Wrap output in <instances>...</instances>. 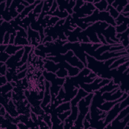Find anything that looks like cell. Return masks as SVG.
Masks as SVG:
<instances>
[{"mask_svg": "<svg viewBox=\"0 0 129 129\" xmlns=\"http://www.w3.org/2000/svg\"><path fill=\"white\" fill-rule=\"evenodd\" d=\"M86 57L87 62L86 67L87 68L95 73L97 77L111 80L113 71L109 67L113 61L120 57L111 58L105 61L98 60L87 54Z\"/></svg>", "mask_w": 129, "mask_h": 129, "instance_id": "obj_1", "label": "cell"}, {"mask_svg": "<svg viewBox=\"0 0 129 129\" xmlns=\"http://www.w3.org/2000/svg\"><path fill=\"white\" fill-rule=\"evenodd\" d=\"M94 93H89L86 97L82 98L77 104L79 113L77 119L74 123V128H84L83 121L86 115L89 112L90 105Z\"/></svg>", "mask_w": 129, "mask_h": 129, "instance_id": "obj_2", "label": "cell"}, {"mask_svg": "<svg viewBox=\"0 0 129 129\" xmlns=\"http://www.w3.org/2000/svg\"><path fill=\"white\" fill-rule=\"evenodd\" d=\"M128 98L129 95L123 100L114 104L113 107L107 112L106 115L104 119V124L105 125V127L107 124L110 123L123 108L128 106Z\"/></svg>", "mask_w": 129, "mask_h": 129, "instance_id": "obj_3", "label": "cell"}, {"mask_svg": "<svg viewBox=\"0 0 129 129\" xmlns=\"http://www.w3.org/2000/svg\"><path fill=\"white\" fill-rule=\"evenodd\" d=\"M110 81L109 79H103L97 77L92 83L89 84L81 83L79 85V86L88 93H94L103 86L107 84Z\"/></svg>", "mask_w": 129, "mask_h": 129, "instance_id": "obj_4", "label": "cell"}, {"mask_svg": "<svg viewBox=\"0 0 129 129\" xmlns=\"http://www.w3.org/2000/svg\"><path fill=\"white\" fill-rule=\"evenodd\" d=\"M63 46L68 50H71L73 52L74 55L77 56L84 63L85 67H86L87 64L86 57V53L82 48L80 42H70L68 41L63 45Z\"/></svg>", "mask_w": 129, "mask_h": 129, "instance_id": "obj_5", "label": "cell"}, {"mask_svg": "<svg viewBox=\"0 0 129 129\" xmlns=\"http://www.w3.org/2000/svg\"><path fill=\"white\" fill-rule=\"evenodd\" d=\"M96 8L93 3H89L85 1L84 5L76 12L71 15L72 18H84L92 14Z\"/></svg>", "mask_w": 129, "mask_h": 129, "instance_id": "obj_6", "label": "cell"}, {"mask_svg": "<svg viewBox=\"0 0 129 129\" xmlns=\"http://www.w3.org/2000/svg\"><path fill=\"white\" fill-rule=\"evenodd\" d=\"M42 75L44 78V79L49 82L50 85H52L62 86L65 82V78L57 77L55 73L49 72L45 70L43 71Z\"/></svg>", "mask_w": 129, "mask_h": 129, "instance_id": "obj_7", "label": "cell"}, {"mask_svg": "<svg viewBox=\"0 0 129 129\" xmlns=\"http://www.w3.org/2000/svg\"><path fill=\"white\" fill-rule=\"evenodd\" d=\"M25 50L24 47L17 51L15 54L11 55L9 58L5 62L8 69H16L17 64L21 60Z\"/></svg>", "mask_w": 129, "mask_h": 129, "instance_id": "obj_8", "label": "cell"}, {"mask_svg": "<svg viewBox=\"0 0 129 129\" xmlns=\"http://www.w3.org/2000/svg\"><path fill=\"white\" fill-rule=\"evenodd\" d=\"M56 2L59 11H64L66 10L70 15L73 14L76 1H56Z\"/></svg>", "mask_w": 129, "mask_h": 129, "instance_id": "obj_9", "label": "cell"}, {"mask_svg": "<svg viewBox=\"0 0 129 129\" xmlns=\"http://www.w3.org/2000/svg\"><path fill=\"white\" fill-rule=\"evenodd\" d=\"M123 92L119 89L116 88L110 92H106L102 94V98L105 101H112L116 100L121 97Z\"/></svg>", "mask_w": 129, "mask_h": 129, "instance_id": "obj_10", "label": "cell"}, {"mask_svg": "<svg viewBox=\"0 0 129 129\" xmlns=\"http://www.w3.org/2000/svg\"><path fill=\"white\" fill-rule=\"evenodd\" d=\"M82 33L85 36H86L90 40V43H101L99 39H98L97 34L92 25L88 26L86 29L82 30Z\"/></svg>", "mask_w": 129, "mask_h": 129, "instance_id": "obj_11", "label": "cell"}, {"mask_svg": "<svg viewBox=\"0 0 129 129\" xmlns=\"http://www.w3.org/2000/svg\"><path fill=\"white\" fill-rule=\"evenodd\" d=\"M44 97L42 100V102L40 104L41 107L43 109L45 106H47L48 105L50 104L51 101V97L50 92V83L49 82L44 80Z\"/></svg>", "mask_w": 129, "mask_h": 129, "instance_id": "obj_12", "label": "cell"}, {"mask_svg": "<svg viewBox=\"0 0 129 129\" xmlns=\"http://www.w3.org/2000/svg\"><path fill=\"white\" fill-rule=\"evenodd\" d=\"M128 95H129V94L128 93L124 92V93H123V94L121 96V97L120 98H119V99H118L116 100H114V101H105L103 104H102L101 105H100L98 107V108H99V109H100L102 111H104L107 112L113 107V106L114 104L123 100Z\"/></svg>", "mask_w": 129, "mask_h": 129, "instance_id": "obj_13", "label": "cell"}, {"mask_svg": "<svg viewBox=\"0 0 129 129\" xmlns=\"http://www.w3.org/2000/svg\"><path fill=\"white\" fill-rule=\"evenodd\" d=\"M128 68L123 73L122 77L119 85V89L123 93H129V82H128Z\"/></svg>", "mask_w": 129, "mask_h": 129, "instance_id": "obj_14", "label": "cell"}, {"mask_svg": "<svg viewBox=\"0 0 129 129\" xmlns=\"http://www.w3.org/2000/svg\"><path fill=\"white\" fill-rule=\"evenodd\" d=\"M43 62L44 69L47 72L55 73L59 69L58 63L54 62L52 60L44 58Z\"/></svg>", "mask_w": 129, "mask_h": 129, "instance_id": "obj_15", "label": "cell"}, {"mask_svg": "<svg viewBox=\"0 0 129 129\" xmlns=\"http://www.w3.org/2000/svg\"><path fill=\"white\" fill-rule=\"evenodd\" d=\"M129 28L121 33H116V37L125 49H128Z\"/></svg>", "mask_w": 129, "mask_h": 129, "instance_id": "obj_16", "label": "cell"}, {"mask_svg": "<svg viewBox=\"0 0 129 129\" xmlns=\"http://www.w3.org/2000/svg\"><path fill=\"white\" fill-rule=\"evenodd\" d=\"M4 107L6 108L7 112H8L12 117H17L19 116V113L17 110L16 106L14 104L12 99H11L8 104L4 106Z\"/></svg>", "mask_w": 129, "mask_h": 129, "instance_id": "obj_17", "label": "cell"}, {"mask_svg": "<svg viewBox=\"0 0 129 129\" xmlns=\"http://www.w3.org/2000/svg\"><path fill=\"white\" fill-rule=\"evenodd\" d=\"M62 66L68 70L69 77H74L77 75L81 70L77 67H74L70 65L66 61H62L60 62Z\"/></svg>", "mask_w": 129, "mask_h": 129, "instance_id": "obj_18", "label": "cell"}, {"mask_svg": "<svg viewBox=\"0 0 129 129\" xmlns=\"http://www.w3.org/2000/svg\"><path fill=\"white\" fill-rule=\"evenodd\" d=\"M71 109V105L70 102H65L58 105L57 107H56L53 110H52L50 112V114L53 113L57 115L58 114L62 113L66 111L70 110Z\"/></svg>", "mask_w": 129, "mask_h": 129, "instance_id": "obj_19", "label": "cell"}, {"mask_svg": "<svg viewBox=\"0 0 129 129\" xmlns=\"http://www.w3.org/2000/svg\"><path fill=\"white\" fill-rule=\"evenodd\" d=\"M88 93L86 92L81 88H80L78 89V93L77 95L70 101L71 103V106H76L77 105L79 101L83 98L86 97L87 95H88Z\"/></svg>", "mask_w": 129, "mask_h": 129, "instance_id": "obj_20", "label": "cell"}, {"mask_svg": "<svg viewBox=\"0 0 129 129\" xmlns=\"http://www.w3.org/2000/svg\"><path fill=\"white\" fill-rule=\"evenodd\" d=\"M119 85H116L113 83L112 80H111L107 84L103 86L100 89H99L98 91L101 93L102 94L104 92H110L113 90L115 89L118 88Z\"/></svg>", "mask_w": 129, "mask_h": 129, "instance_id": "obj_21", "label": "cell"}, {"mask_svg": "<svg viewBox=\"0 0 129 129\" xmlns=\"http://www.w3.org/2000/svg\"><path fill=\"white\" fill-rule=\"evenodd\" d=\"M128 4V1H127V0L120 1H114L111 6L114 8H115L118 13L120 14L122 12L124 7Z\"/></svg>", "mask_w": 129, "mask_h": 129, "instance_id": "obj_22", "label": "cell"}, {"mask_svg": "<svg viewBox=\"0 0 129 129\" xmlns=\"http://www.w3.org/2000/svg\"><path fill=\"white\" fill-rule=\"evenodd\" d=\"M128 61V54L122 56L118 58L117 59L115 60L113 63L110 66L109 68L110 69L116 68L119 66L123 64L125 62Z\"/></svg>", "mask_w": 129, "mask_h": 129, "instance_id": "obj_23", "label": "cell"}, {"mask_svg": "<svg viewBox=\"0 0 129 129\" xmlns=\"http://www.w3.org/2000/svg\"><path fill=\"white\" fill-rule=\"evenodd\" d=\"M24 46L16 45L14 44H8L5 50V52L10 56L15 54L17 51L23 48Z\"/></svg>", "mask_w": 129, "mask_h": 129, "instance_id": "obj_24", "label": "cell"}, {"mask_svg": "<svg viewBox=\"0 0 129 129\" xmlns=\"http://www.w3.org/2000/svg\"><path fill=\"white\" fill-rule=\"evenodd\" d=\"M59 66V69L55 73L57 77L61 78H66V77L69 76L68 70L63 68L60 62L57 63Z\"/></svg>", "mask_w": 129, "mask_h": 129, "instance_id": "obj_25", "label": "cell"}, {"mask_svg": "<svg viewBox=\"0 0 129 129\" xmlns=\"http://www.w3.org/2000/svg\"><path fill=\"white\" fill-rule=\"evenodd\" d=\"M14 45L25 46L29 45V43L27 38H25L16 35L15 39Z\"/></svg>", "mask_w": 129, "mask_h": 129, "instance_id": "obj_26", "label": "cell"}, {"mask_svg": "<svg viewBox=\"0 0 129 129\" xmlns=\"http://www.w3.org/2000/svg\"><path fill=\"white\" fill-rule=\"evenodd\" d=\"M128 21H129V19L124 21L120 25L116 26L115 27V28L116 33H121L124 32L125 30H126V29L129 28Z\"/></svg>", "mask_w": 129, "mask_h": 129, "instance_id": "obj_27", "label": "cell"}, {"mask_svg": "<svg viewBox=\"0 0 129 129\" xmlns=\"http://www.w3.org/2000/svg\"><path fill=\"white\" fill-rule=\"evenodd\" d=\"M70 15L65 10L64 11H60L57 8L56 10L51 14V16H55L59 18L60 19H66Z\"/></svg>", "mask_w": 129, "mask_h": 129, "instance_id": "obj_28", "label": "cell"}, {"mask_svg": "<svg viewBox=\"0 0 129 129\" xmlns=\"http://www.w3.org/2000/svg\"><path fill=\"white\" fill-rule=\"evenodd\" d=\"M96 9L98 10L99 12L105 11L108 6L107 1H100L99 2L94 4Z\"/></svg>", "mask_w": 129, "mask_h": 129, "instance_id": "obj_29", "label": "cell"}, {"mask_svg": "<svg viewBox=\"0 0 129 129\" xmlns=\"http://www.w3.org/2000/svg\"><path fill=\"white\" fill-rule=\"evenodd\" d=\"M14 87L11 82H8L5 85L1 86V94H5L11 91H12Z\"/></svg>", "mask_w": 129, "mask_h": 129, "instance_id": "obj_30", "label": "cell"}, {"mask_svg": "<svg viewBox=\"0 0 129 129\" xmlns=\"http://www.w3.org/2000/svg\"><path fill=\"white\" fill-rule=\"evenodd\" d=\"M106 11L108 12L110 16L112 17L114 20L116 19L120 14V13H118L117 10L115 8H114L111 5H108Z\"/></svg>", "mask_w": 129, "mask_h": 129, "instance_id": "obj_31", "label": "cell"}, {"mask_svg": "<svg viewBox=\"0 0 129 129\" xmlns=\"http://www.w3.org/2000/svg\"><path fill=\"white\" fill-rule=\"evenodd\" d=\"M43 4H44V1H41L40 3L38 4L35 7L34 10L32 11V13L34 14L39 15L42 12V8H43Z\"/></svg>", "mask_w": 129, "mask_h": 129, "instance_id": "obj_32", "label": "cell"}, {"mask_svg": "<svg viewBox=\"0 0 129 129\" xmlns=\"http://www.w3.org/2000/svg\"><path fill=\"white\" fill-rule=\"evenodd\" d=\"M128 20V17H125L121 14H120L118 17L115 19V22L116 24V26L122 24L124 21Z\"/></svg>", "mask_w": 129, "mask_h": 129, "instance_id": "obj_33", "label": "cell"}, {"mask_svg": "<svg viewBox=\"0 0 129 129\" xmlns=\"http://www.w3.org/2000/svg\"><path fill=\"white\" fill-rule=\"evenodd\" d=\"M71 113V110L70 109V110L66 111L62 113L58 114L57 116L62 122H64V120L70 115Z\"/></svg>", "mask_w": 129, "mask_h": 129, "instance_id": "obj_34", "label": "cell"}, {"mask_svg": "<svg viewBox=\"0 0 129 129\" xmlns=\"http://www.w3.org/2000/svg\"><path fill=\"white\" fill-rule=\"evenodd\" d=\"M60 19L57 17L51 16L47 24V27L53 26Z\"/></svg>", "mask_w": 129, "mask_h": 129, "instance_id": "obj_35", "label": "cell"}, {"mask_svg": "<svg viewBox=\"0 0 129 129\" xmlns=\"http://www.w3.org/2000/svg\"><path fill=\"white\" fill-rule=\"evenodd\" d=\"M0 76H5L8 71V68L5 63L0 62Z\"/></svg>", "mask_w": 129, "mask_h": 129, "instance_id": "obj_36", "label": "cell"}, {"mask_svg": "<svg viewBox=\"0 0 129 129\" xmlns=\"http://www.w3.org/2000/svg\"><path fill=\"white\" fill-rule=\"evenodd\" d=\"M85 3V1H76L75 5L73 8V13L78 11Z\"/></svg>", "mask_w": 129, "mask_h": 129, "instance_id": "obj_37", "label": "cell"}, {"mask_svg": "<svg viewBox=\"0 0 129 129\" xmlns=\"http://www.w3.org/2000/svg\"><path fill=\"white\" fill-rule=\"evenodd\" d=\"M10 57V55L9 54H8V53H7L5 51L1 52L0 61L5 63L7 61V60Z\"/></svg>", "mask_w": 129, "mask_h": 129, "instance_id": "obj_38", "label": "cell"}, {"mask_svg": "<svg viewBox=\"0 0 129 129\" xmlns=\"http://www.w3.org/2000/svg\"><path fill=\"white\" fill-rule=\"evenodd\" d=\"M11 33L9 32H7L4 36V42L3 44L5 45H8L10 41V35Z\"/></svg>", "mask_w": 129, "mask_h": 129, "instance_id": "obj_39", "label": "cell"}, {"mask_svg": "<svg viewBox=\"0 0 129 129\" xmlns=\"http://www.w3.org/2000/svg\"><path fill=\"white\" fill-rule=\"evenodd\" d=\"M25 8V7L23 5H22V4H21H21H19V5L18 6V7H17L16 11H17V12L20 14H21V13L23 11V10H24Z\"/></svg>", "mask_w": 129, "mask_h": 129, "instance_id": "obj_40", "label": "cell"}, {"mask_svg": "<svg viewBox=\"0 0 129 129\" xmlns=\"http://www.w3.org/2000/svg\"><path fill=\"white\" fill-rule=\"evenodd\" d=\"M6 7V1L1 2L0 3V8H1V14H2L5 10Z\"/></svg>", "mask_w": 129, "mask_h": 129, "instance_id": "obj_41", "label": "cell"}, {"mask_svg": "<svg viewBox=\"0 0 129 129\" xmlns=\"http://www.w3.org/2000/svg\"><path fill=\"white\" fill-rule=\"evenodd\" d=\"M0 78H1V84H0L1 86L4 85H5L8 82L7 79V78L5 76H0Z\"/></svg>", "mask_w": 129, "mask_h": 129, "instance_id": "obj_42", "label": "cell"}, {"mask_svg": "<svg viewBox=\"0 0 129 129\" xmlns=\"http://www.w3.org/2000/svg\"><path fill=\"white\" fill-rule=\"evenodd\" d=\"M7 113V111L6 110L5 107L2 104H1V107H0V114L1 116H4L5 114Z\"/></svg>", "mask_w": 129, "mask_h": 129, "instance_id": "obj_43", "label": "cell"}, {"mask_svg": "<svg viewBox=\"0 0 129 129\" xmlns=\"http://www.w3.org/2000/svg\"><path fill=\"white\" fill-rule=\"evenodd\" d=\"M17 126L18 128H28V127L27 126V125L26 124H25L24 122H21L20 121L19 122H18L17 124Z\"/></svg>", "mask_w": 129, "mask_h": 129, "instance_id": "obj_44", "label": "cell"}, {"mask_svg": "<svg viewBox=\"0 0 129 129\" xmlns=\"http://www.w3.org/2000/svg\"><path fill=\"white\" fill-rule=\"evenodd\" d=\"M128 7H129V4H128L124 7L121 13H128Z\"/></svg>", "mask_w": 129, "mask_h": 129, "instance_id": "obj_45", "label": "cell"}, {"mask_svg": "<svg viewBox=\"0 0 129 129\" xmlns=\"http://www.w3.org/2000/svg\"><path fill=\"white\" fill-rule=\"evenodd\" d=\"M8 45H5V44H1V52H4L7 47Z\"/></svg>", "mask_w": 129, "mask_h": 129, "instance_id": "obj_46", "label": "cell"}, {"mask_svg": "<svg viewBox=\"0 0 129 129\" xmlns=\"http://www.w3.org/2000/svg\"><path fill=\"white\" fill-rule=\"evenodd\" d=\"M113 2H114L113 0H111V1H110V0H107V2L108 5H111Z\"/></svg>", "mask_w": 129, "mask_h": 129, "instance_id": "obj_47", "label": "cell"}]
</instances>
